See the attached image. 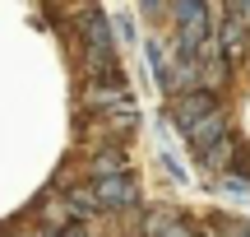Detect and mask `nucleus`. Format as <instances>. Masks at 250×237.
<instances>
[{
	"instance_id": "1",
	"label": "nucleus",
	"mask_w": 250,
	"mask_h": 237,
	"mask_svg": "<svg viewBox=\"0 0 250 237\" xmlns=\"http://www.w3.org/2000/svg\"><path fill=\"white\" fill-rule=\"evenodd\" d=\"M176 24H181V61H199V51H208L204 0H176Z\"/></svg>"
},
{
	"instance_id": "4",
	"label": "nucleus",
	"mask_w": 250,
	"mask_h": 237,
	"mask_svg": "<svg viewBox=\"0 0 250 237\" xmlns=\"http://www.w3.org/2000/svg\"><path fill=\"white\" fill-rule=\"evenodd\" d=\"M190 135V144L204 154V149H213V144H223V112H213V117H204L195 130H186Z\"/></svg>"
},
{
	"instance_id": "11",
	"label": "nucleus",
	"mask_w": 250,
	"mask_h": 237,
	"mask_svg": "<svg viewBox=\"0 0 250 237\" xmlns=\"http://www.w3.org/2000/svg\"><path fill=\"white\" fill-rule=\"evenodd\" d=\"M65 237H88V233H83L79 223H74V228H65Z\"/></svg>"
},
{
	"instance_id": "9",
	"label": "nucleus",
	"mask_w": 250,
	"mask_h": 237,
	"mask_svg": "<svg viewBox=\"0 0 250 237\" xmlns=\"http://www.w3.org/2000/svg\"><path fill=\"white\" fill-rule=\"evenodd\" d=\"M116 33H121V42H134V28H130V19H116Z\"/></svg>"
},
{
	"instance_id": "12",
	"label": "nucleus",
	"mask_w": 250,
	"mask_h": 237,
	"mask_svg": "<svg viewBox=\"0 0 250 237\" xmlns=\"http://www.w3.org/2000/svg\"><path fill=\"white\" fill-rule=\"evenodd\" d=\"M158 5H162V0H144V9H158Z\"/></svg>"
},
{
	"instance_id": "6",
	"label": "nucleus",
	"mask_w": 250,
	"mask_h": 237,
	"mask_svg": "<svg viewBox=\"0 0 250 237\" xmlns=\"http://www.w3.org/2000/svg\"><path fill=\"white\" fill-rule=\"evenodd\" d=\"M125 172V158L121 154H102L98 158V177H121Z\"/></svg>"
},
{
	"instance_id": "5",
	"label": "nucleus",
	"mask_w": 250,
	"mask_h": 237,
	"mask_svg": "<svg viewBox=\"0 0 250 237\" xmlns=\"http://www.w3.org/2000/svg\"><path fill=\"white\" fill-rule=\"evenodd\" d=\"M148 70H153V79H158L162 89H176V79H171V70H167V56H162L158 42H148Z\"/></svg>"
},
{
	"instance_id": "2",
	"label": "nucleus",
	"mask_w": 250,
	"mask_h": 237,
	"mask_svg": "<svg viewBox=\"0 0 250 237\" xmlns=\"http://www.w3.org/2000/svg\"><path fill=\"white\" fill-rule=\"evenodd\" d=\"M93 195H98L102 210H121V205H134V200H139V191H134V182H130L125 172H121V177H98Z\"/></svg>"
},
{
	"instance_id": "13",
	"label": "nucleus",
	"mask_w": 250,
	"mask_h": 237,
	"mask_svg": "<svg viewBox=\"0 0 250 237\" xmlns=\"http://www.w3.org/2000/svg\"><path fill=\"white\" fill-rule=\"evenodd\" d=\"M236 237H250V228H241V233H236Z\"/></svg>"
},
{
	"instance_id": "3",
	"label": "nucleus",
	"mask_w": 250,
	"mask_h": 237,
	"mask_svg": "<svg viewBox=\"0 0 250 237\" xmlns=\"http://www.w3.org/2000/svg\"><path fill=\"white\" fill-rule=\"evenodd\" d=\"M213 112H218V107H213V98H208V93H186V98L171 107V117H176V126H181V130H195L199 121L213 117Z\"/></svg>"
},
{
	"instance_id": "8",
	"label": "nucleus",
	"mask_w": 250,
	"mask_h": 237,
	"mask_svg": "<svg viewBox=\"0 0 250 237\" xmlns=\"http://www.w3.org/2000/svg\"><path fill=\"white\" fill-rule=\"evenodd\" d=\"M227 5H232V14L241 19V24H250V0H227Z\"/></svg>"
},
{
	"instance_id": "10",
	"label": "nucleus",
	"mask_w": 250,
	"mask_h": 237,
	"mask_svg": "<svg viewBox=\"0 0 250 237\" xmlns=\"http://www.w3.org/2000/svg\"><path fill=\"white\" fill-rule=\"evenodd\" d=\"M162 237H195V233H190L186 223H167V233H162Z\"/></svg>"
},
{
	"instance_id": "7",
	"label": "nucleus",
	"mask_w": 250,
	"mask_h": 237,
	"mask_svg": "<svg viewBox=\"0 0 250 237\" xmlns=\"http://www.w3.org/2000/svg\"><path fill=\"white\" fill-rule=\"evenodd\" d=\"M223 47H227V56H236V51H241V19H236V24H227Z\"/></svg>"
}]
</instances>
